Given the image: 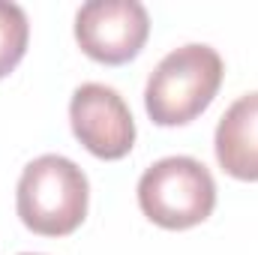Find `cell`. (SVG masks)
<instances>
[{
    "label": "cell",
    "mask_w": 258,
    "mask_h": 255,
    "mask_svg": "<svg viewBox=\"0 0 258 255\" xmlns=\"http://www.w3.org/2000/svg\"><path fill=\"white\" fill-rule=\"evenodd\" d=\"M21 255H36V252H21Z\"/></svg>",
    "instance_id": "8"
},
{
    "label": "cell",
    "mask_w": 258,
    "mask_h": 255,
    "mask_svg": "<svg viewBox=\"0 0 258 255\" xmlns=\"http://www.w3.org/2000/svg\"><path fill=\"white\" fill-rule=\"evenodd\" d=\"M75 138L99 159H123L135 144V120L123 96L108 84H81L69 102Z\"/></svg>",
    "instance_id": "5"
},
{
    "label": "cell",
    "mask_w": 258,
    "mask_h": 255,
    "mask_svg": "<svg viewBox=\"0 0 258 255\" xmlns=\"http://www.w3.org/2000/svg\"><path fill=\"white\" fill-rule=\"evenodd\" d=\"M90 201V183L84 171L57 153H45L24 165L15 189V210L24 228L42 237L72 234L84 216Z\"/></svg>",
    "instance_id": "2"
},
{
    "label": "cell",
    "mask_w": 258,
    "mask_h": 255,
    "mask_svg": "<svg viewBox=\"0 0 258 255\" xmlns=\"http://www.w3.org/2000/svg\"><path fill=\"white\" fill-rule=\"evenodd\" d=\"M225 63L216 48L189 42L165 54L147 78L144 108L156 126H186L216 99Z\"/></svg>",
    "instance_id": "1"
},
{
    "label": "cell",
    "mask_w": 258,
    "mask_h": 255,
    "mask_svg": "<svg viewBox=\"0 0 258 255\" xmlns=\"http://www.w3.org/2000/svg\"><path fill=\"white\" fill-rule=\"evenodd\" d=\"M216 159L234 180H258V90L231 102L213 135Z\"/></svg>",
    "instance_id": "6"
},
{
    "label": "cell",
    "mask_w": 258,
    "mask_h": 255,
    "mask_svg": "<svg viewBox=\"0 0 258 255\" xmlns=\"http://www.w3.org/2000/svg\"><path fill=\"white\" fill-rule=\"evenodd\" d=\"M30 39L27 15L18 3L0 0V78H6L15 66L21 63Z\"/></svg>",
    "instance_id": "7"
},
{
    "label": "cell",
    "mask_w": 258,
    "mask_h": 255,
    "mask_svg": "<svg viewBox=\"0 0 258 255\" xmlns=\"http://www.w3.org/2000/svg\"><path fill=\"white\" fill-rule=\"evenodd\" d=\"M141 213L168 231L201 225L216 207V183L207 165L192 156H165L138 180Z\"/></svg>",
    "instance_id": "3"
},
{
    "label": "cell",
    "mask_w": 258,
    "mask_h": 255,
    "mask_svg": "<svg viewBox=\"0 0 258 255\" xmlns=\"http://www.w3.org/2000/svg\"><path fill=\"white\" fill-rule=\"evenodd\" d=\"M147 36L150 15L138 0H90L75 15V39L96 63H129L138 57Z\"/></svg>",
    "instance_id": "4"
}]
</instances>
